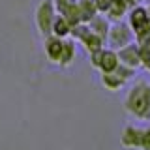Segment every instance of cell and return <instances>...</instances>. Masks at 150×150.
Listing matches in <instances>:
<instances>
[{
	"mask_svg": "<svg viewBox=\"0 0 150 150\" xmlns=\"http://www.w3.org/2000/svg\"><path fill=\"white\" fill-rule=\"evenodd\" d=\"M124 109L129 116L146 122L150 120V83L135 81L124 98Z\"/></svg>",
	"mask_w": 150,
	"mask_h": 150,
	"instance_id": "cell-1",
	"label": "cell"
},
{
	"mask_svg": "<svg viewBox=\"0 0 150 150\" xmlns=\"http://www.w3.org/2000/svg\"><path fill=\"white\" fill-rule=\"evenodd\" d=\"M105 41L109 43L111 49H120V47L135 41V36H133V30L128 23L124 21H116V23H111L109 30H107V36H105Z\"/></svg>",
	"mask_w": 150,
	"mask_h": 150,
	"instance_id": "cell-2",
	"label": "cell"
},
{
	"mask_svg": "<svg viewBox=\"0 0 150 150\" xmlns=\"http://www.w3.org/2000/svg\"><path fill=\"white\" fill-rule=\"evenodd\" d=\"M56 17V9L53 0H41L36 8V26L41 38L51 36V28H53V21Z\"/></svg>",
	"mask_w": 150,
	"mask_h": 150,
	"instance_id": "cell-3",
	"label": "cell"
},
{
	"mask_svg": "<svg viewBox=\"0 0 150 150\" xmlns=\"http://www.w3.org/2000/svg\"><path fill=\"white\" fill-rule=\"evenodd\" d=\"M116 56H118V64L128 66V68L137 69L141 68V60H139V43L131 41V43L116 49Z\"/></svg>",
	"mask_w": 150,
	"mask_h": 150,
	"instance_id": "cell-4",
	"label": "cell"
},
{
	"mask_svg": "<svg viewBox=\"0 0 150 150\" xmlns=\"http://www.w3.org/2000/svg\"><path fill=\"white\" fill-rule=\"evenodd\" d=\"M143 128L139 126H126L120 133V144L124 148H139L143 139Z\"/></svg>",
	"mask_w": 150,
	"mask_h": 150,
	"instance_id": "cell-5",
	"label": "cell"
},
{
	"mask_svg": "<svg viewBox=\"0 0 150 150\" xmlns=\"http://www.w3.org/2000/svg\"><path fill=\"white\" fill-rule=\"evenodd\" d=\"M43 43H45V56H47V60L49 62H53V64H58V60H60V53H62V41H64V38H56V36H47L43 38Z\"/></svg>",
	"mask_w": 150,
	"mask_h": 150,
	"instance_id": "cell-6",
	"label": "cell"
},
{
	"mask_svg": "<svg viewBox=\"0 0 150 150\" xmlns=\"http://www.w3.org/2000/svg\"><path fill=\"white\" fill-rule=\"evenodd\" d=\"M75 54H77V45H75V40H73L71 36L64 38L58 66H60V68H69V66L73 64V60H75Z\"/></svg>",
	"mask_w": 150,
	"mask_h": 150,
	"instance_id": "cell-7",
	"label": "cell"
},
{
	"mask_svg": "<svg viewBox=\"0 0 150 150\" xmlns=\"http://www.w3.org/2000/svg\"><path fill=\"white\" fill-rule=\"evenodd\" d=\"M116 66H118L116 51L111 49V47H103L101 58H100V66H98V71H100V73H109V71H115Z\"/></svg>",
	"mask_w": 150,
	"mask_h": 150,
	"instance_id": "cell-8",
	"label": "cell"
},
{
	"mask_svg": "<svg viewBox=\"0 0 150 150\" xmlns=\"http://www.w3.org/2000/svg\"><path fill=\"white\" fill-rule=\"evenodd\" d=\"M126 15H128V25L131 26V30H135V28H139L148 19V11H146V6H143V4H135V6H131L128 9Z\"/></svg>",
	"mask_w": 150,
	"mask_h": 150,
	"instance_id": "cell-9",
	"label": "cell"
},
{
	"mask_svg": "<svg viewBox=\"0 0 150 150\" xmlns=\"http://www.w3.org/2000/svg\"><path fill=\"white\" fill-rule=\"evenodd\" d=\"M100 81L103 84V88L105 90H109V92H118L120 88H124L126 86V79H122L118 73H115V71H109V73H101V77H100Z\"/></svg>",
	"mask_w": 150,
	"mask_h": 150,
	"instance_id": "cell-10",
	"label": "cell"
},
{
	"mask_svg": "<svg viewBox=\"0 0 150 150\" xmlns=\"http://www.w3.org/2000/svg\"><path fill=\"white\" fill-rule=\"evenodd\" d=\"M128 9H129V6H128L126 2H122V0H112L111 6H109V9L105 11V17L109 19L111 23L122 21V19H124V15L128 13Z\"/></svg>",
	"mask_w": 150,
	"mask_h": 150,
	"instance_id": "cell-11",
	"label": "cell"
},
{
	"mask_svg": "<svg viewBox=\"0 0 150 150\" xmlns=\"http://www.w3.org/2000/svg\"><path fill=\"white\" fill-rule=\"evenodd\" d=\"M86 25H88V28H90L92 32H96L100 38H103V40H105L107 30H109V26H111V21H109L105 15H94L90 21L86 23Z\"/></svg>",
	"mask_w": 150,
	"mask_h": 150,
	"instance_id": "cell-12",
	"label": "cell"
},
{
	"mask_svg": "<svg viewBox=\"0 0 150 150\" xmlns=\"http://www.w3.org/2000/svg\"><path fill=\"white\" fill-rule=\"evenodd\" d=\"M69 32H71V25L66 21V17L56 13V17L53 21V28H51V34L56 36V38H68Z\"/></svg>",
	"mask_w": 150,
	"mask_h": 150,
	"instance_id": "cell-13",
	"label": "cell"
},
{
	"mask_svg": "<svg viewBox=\"0 0 150 150\" xmlns=\"http://www.w3.org/2000/svg\"><path fill=\"white\" fill-rule=\"evenodd\" d=\"M77 8H79V11H81L83 23H88L94 15H98L96 2H94V0H77Z\"/></svg>",
	"mask_w": 150,
	"mask_h": 150,
	"instance_id": "cell-14",
	"label": "cell"
},
{
	"mask_svg": "<svg viewBox=\"0 0 150 150\" xmlns=\"http://www.w3.org/2000/svg\"><path fill=\"white\" fill-rule=\"evenodd\" d=\"M139 60L143 68L150 69V47L146 43H139Z\"/></svg>",
	"mask_w": 150,
	"mask_h": 150,
	"instance_id": "cell-15",
	"label": "cell"
},
{
	"mask_svg": "<svg viewBox=\"0 0 150 150\" xmlns=\"http://www.w3.org/2000/svg\"><path fill=\"white\" fill-rule=\"evenodd\" d=\"M53 4H54L56 13H58V15H64L73 4H77V0H53Z\"/></svg>",
	"mask_w": 150,
	"mask_h": 150,
	"instance_id": "cell-16",
	"label": "cell"
},
{
	"mask_svg": "<svg viewBox=\"0 0 150 150\" xmlns=\"http://www.w3.org/2000/svg\"><path fill=\"white\" fill-rule=\"evenodd\" d=\"M115 73H118L122 79L129 81V79L135 75V69H133V68H128V66H122V64H118V66H116V69H115Z\"/></svg>",
	"mask_w": 150,
	"mask_h": 150,
	"instance_id": "cell-17",
	"label": "cell"
},
{
	"mask_svg": "<svg viewBox=\"0 0 150 150\" xmlns=\"http://www.w3.org/2000/svg\"><path fill=\"white\" fill-rule=\"evenodd\" d=\"M139 150H150V128H146L143 131V139H141Z\"/></svg>",
	"mask_w": 150,
	"mask_h": 150,
	"instance_id": "cell-18",
	"label": "cell"
},
{
	"mask_svg": "<svg viewBox=\"0 0 150 150\" xmlns=\"http://www.w3.org/2000/svg\"><path fill=\"white\" fill-rule=\"evenodd\" d=\"M94 2H96V9H98V13H105L107 9H109V6H111L112 0H94Z\"/></svg>",
	"mask_w": 150,
	"mask_h": 150,
	"instance_id": "cell-19",
	"label": "cell"
},
{
	"mask_svg": "<svg viewBox=\"0 0 150 150\" xmlns=\"http://www.w3.org/2000/svg\"><path fill=\"white\" fill-rule=\"evenodd\" d=\"M122 2H126V4H128V6L131 8V6H135V4H137L139 0H122Z\"/></svg>",
	"mask_w": 150,
	"mask_h": 150,
	"instance_id": "cell-20",
	"label": "cell"
},
{
	"mask_svg": "<svg viewBox=\"0 0 150 150\" xmlns=\"http://www.w3.org/2000/svg\"><path fill=\"white\" fill-rule=\"evenodd\" d=\"M146 11H148V17H150V4H146Z\"/></svg>",
	"mask_w": 150,
	"mask_h": 150,
	"instance_id": "cell-21",
	"label": "cell"
},
{
	"mask_svg": "<svg viewBox=\"0 0 150 150\" xmlns=\"http://www.w3.org/2000/svg\"><path fill=\"white\" fill-rule=\"evenodd\" d=\"M141 2H146V4H150V0H141Z\"/></svg>",
	"mask_w": 150,
	"mask_h": 150,
	"instance_id": "cell-22",
	"label": "cell"
},
{
	"mask_svg": "<svg viewBox=\"0 0 150 150\" xmlns=\"http://www.w3.org/2000/svg\"><path fill=\"white\" fill-rule=\"evenodd\" d=\"M148 71H150V69H148Z\"/></svg>",
	"mask_w": 150,
	"mask_h": 150,
	"instance_id": "cell-23",
	"label": "cell"
}]
</instances>
